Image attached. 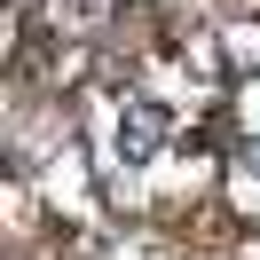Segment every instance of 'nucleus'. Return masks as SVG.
<instances>
[{"instance_id":"nucleus-1","label":"nucleus","mask_w":260,"mask_h":260,"mask_svg":"<svg viewBox=\"0 0 260 260\" xmlns=\"http://www.w3.org/2000/svg\"><path fill=\"white\" fill-rule=\"evenodd\" d=\"M166 134H174V118H166L150 95L111 103V126H103V174H111V181H134V174L166 150Z\"/></svg>"},{"instance_id":"nucleus-2","label":"nucleus","mask_w":260,"mask_h":260,"mask_svg":"<svg viewBox=\"0 0 260 260\" xmlns=\"http://www.w3.org/2000/svg\"><path fill=\"white\" fill-rule=\"evenodd\" d=\"M134 0H48V32L55 40H103Z\"/></svg>"},{"instance_id":"nucleus-3","label":"nucleus","mask_w":260,"mask_h":260,"mask_svg":"<svg viewBox=\"0 0 260 260\" xmlns=\"http://www.w3.org/2000/svg\"><path fill=\"white\" fill-rule=\"evenodd\" d=\"M237 174H244V181H260V142H237Z\"/></svg>"}]
</instances>
